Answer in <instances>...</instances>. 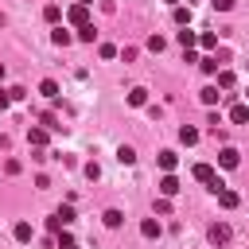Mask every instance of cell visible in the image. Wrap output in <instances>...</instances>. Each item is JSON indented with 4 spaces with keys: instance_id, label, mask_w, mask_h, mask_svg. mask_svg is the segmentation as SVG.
Instances as JSON below:
<instances>
[{
    "instance_id": "obj_1",
    "label": "cell",
    "mask_w": 249,
    "mask_h": 249,
    "mask_svg": "<svg viewBox=\"0 0 249 249\" xmlns=\"http://www.w3.org/2000/svg\"><path fill=\"white\" fill-rule=\"evenodd\" d=\"M191 175H195V179H198V183H206V187H210V191H214V195H218V191H222V187H226V183H222V179H218V171H214V167H210V163H195V171H191Z\"/></svg>"
},
{
    "instance_id": "obj_2",
    "label": "cell",
    "mask_w": 249,
    "mask_h": 249,
    "mask_svg": "<svg viewBox=\"0 0 249 249\" xmlns=\"http://www.w3.org/2000/svg\"><path fill=\"white\" fill-rule=\"evenodd\" d=\"M66 19H70V23L82 31V27H89V8H86V4H74V8L66 12Z\"/></svg>"
},
{
    "instance_id": "obj_3",
    "label": "cell",
    "mask_w": 249,
    "mask_h": 249,
    "mask_svg": "<svg viewBox=\"0 0 249 249\" xmlns=\"http://www.w3.org/2000/svg\"><path fill=\"white\" fill-rule=\"evenodd\" d=\"M47 140H51V128H43V124L27 128V144H31V148H39V152H43V148H47Z\"/></svg>"
},
{
    "instance_id": "obj_4",
    "label": "cell",
    "mask_w": 249,
    "mask_h": 249,
    "mask_svg": "<svg viewBox=\"0 0 249 249\" xmlns=\"http://www.w3.org/2000/svg\"><path fill=\"white\" fill-rule=\"evenodd\" d=\"M218 163H222V167H226V171H233V167H237V163H241V152H237V148H230V144H226V148H222V152H218Z\"/></svg>"
},
{
    "instance_id": "obj_5",
    "label": "cell",
    "mask_w": 249,
    "mask_h": 249,
    "mask_svg": "<svg viewBox=\"0 0 249 249\" xmlns=\"http://www.w3.org/2000/svg\"><path fill=\"white\" fill-rule=\"evenodd\" d=\"M230 237H233V230H230L226 222H214V226H210V241H214V245H230Z\"/></svg>"
},
{
    "instance_id": "obj_6",
    "label": "cell",
    "mask_w": 249,
    "mask_h": 249,
    "mask_svg": "<svg viewBox=\"0 0 249 249\" xmlns=\"http://www.w3.org/2000/svg\"><path fill=\"white\" fill-rule=\"evenodd\" d=\"M156 163H160V167H163V175H171V171H175V167H179V156H175V152H171V148H163V152H160V156H156Z\"/></svg>"
},
{
    "instance_id": "obj_7",
    "label": "cell",
    "mask_w": 249,
    "mask_h": 249,
    "mask_svg": "<svg viewBox=\"0 0 249 249\" xmlns=\"http://www.w3.org/2000/svg\"><path fill=\"white\" fill-rule=\"evenodd\" d=\"M179 191H183V187H179V179H175V171H171V175H163V179H160V195H163V198H175V195H179Z\"/></svg>"
},
{
    "instance_id": "obj_8",
    "label": "cell",
    "mask_w": 249,
    "mask_h": 249,
    "mask_svg": "<svg viewBox=\"0 0 249 249\" xmlns=\"http://www.w3.org/2000/svg\"><path fill=\"white\" fill-rule=\"evenodd\" d=\"M237 202H241V195H237V191H230V187H222V191H218V206H222V210H233Z\"/></svg>"
},
{
    "instance_id": "obj_9",
    "label": "cell",
    "mask_w": 249,
    "mask_h": 249,
    "mask_svg": "<svg viewBox=\"0 0 249 249\" xmlns=\"http://www.w3.org/2000/svg\"><path fill=\"white\" fill-rule=\"evenodd\" d=\"M39 93H43L47 101H58V93H62V89H58V82H54V78H43V82H39Z\"/></svg>"
},
{
    "instance_id": "obj_10",
    "label": "cell",
    "mask_w": 249,
    "mask_h": 249,
    "mask_svg": "<svg viewBox=\"0 0 249 249\" xmlns=\"http://www.w3.org/2000/svg\"><path fill=\"white\" fill-rule=\"evenodd\" d=\"M198 136H202V132H198L195 124H183V128H179V144H187V148H195V144H198Z\"/></svg>"
},
{
    "instance_id": "obj_11",
    "label": "cell",
    "mask_w": 249,
    "mask_h": 249,
    "mask_svg": "<svg viewBox=\"0 0 249 249\" xmlns=\"http://www.w3.org/2000/svg\"><path fill=\"white\" fill-rule=\"evenodd\" d=\"M51 43H54V47H70V43H74V35H70V31H66L62 23H58V27L51 31Z\"/></svg>"
},
{
    "instance_id": "obj_12",
    "label": "cell",
    "mask_w": 249,
    "mask_h": 249,
    "mask_svg": "<svg viewBox=\"0 0 249 249\" xmlns=\"http://www.w3.org/2000/svg\"><path fill=\"white\" fill-rule=\"evenodd\" d=\"M175 43H179V47H183V51H191V47H195V43H198V35H195V31H191V27H183V31H175Z\"/></svg>"
},
{
    "instance_id": "obj_13",
    "label": "cell",
    "mask_w": 249,
    "mask_h": 249,
    "mask_svg": "<svg viewBox=\"0 0 249 249\" xmlns=\"http://www.w3.org/2000/svg\"><path fill=\"white\" fill-rule=\"evenodd\" d=\"M230 121H233V124H245V121H249V101H237V105L230 109Z\"/></svg>"
},
{
    "instance_id": "obj_14",
    "label": "cell",
    "mask_w": 249,
    "mask_h": 249,
    "mask_svg": "<svg viewBox=\"0 0 249 249\" xmlns=\"http://www.w3.org/2000/svg\"><path fill=\"white\" fill-rule=\"evenodd\" d=\"M218 66H222V62H218V54H206V58H198V70H202V74H218Z\"/></svg>"
},
{
    "instance_id": "obj_15",
    "label": "cell",
    "mask_w": 249,
    "mask_h": 249,
    "mask_svg": "<svg viewBox=\"0 0 249 249\" xmlns=\"http://www.w3.org/2000/svg\"><path fill=\"white\" fill-rule=\"evenodd\" d=\"M237 86V74L233 70H218V89H233Z\"/></svg>"
},
{
    "instance_id": "obj_16",
    "label": "cell",
    "mask_w": 249,
    "mask_h": 249,
    "mask_svg": "<svg viewBox=\"0 0 249 249\" xmlns=\"http://www.w3.org/2000/svg\"><path fill=\"white\" fill-rule=\"evenodd\" d=\"M128 105H132V109L148 105V89H140V86H136V89H128Z\"/></svg>"
},
{
    "instance_id": "obj_17",
    "label": "cell",
    "mask_w": 249,
    "mask_h": 249,
    "mask_svg": "<svg viewBox=\"0 0 249 249\" xmlns=\"http://www.w3.org/2000/svg\"><path fill=\"white\" fill-rule=\"evenodd\" d=\"M198 97H202V105H218V97H222V93H218V86H202V89H198Z\"/></svg>"
},
{
    "instance_id": "obj_18",
    "label": "cell",
    "mask_w": 249,
    "mask_h": 249,
    "mask_svg": "<svg viewBox=\"0 0 249 249\" xmlns=\"http://www.w3.org/2000/svg\"><path fill=\"white\" fill-rule=\"evenodd\" d=\"M117 160H121L124 167H128V163H136V148H132V144H121V148H117Z\"/></svg>"
},
{
    "instance_id": "obj_19",
    "label": "cell",
    "mask_w": 249,
    "mask_h": 249,
    "mask_svg": "<svg viewBox=\"0 0 249 249\" xmlns=\"http://www.w3.org/2000/svg\"><path fill=\"white\" fill-rule=\"evenodd\" d=\"M140 233H144L148 241H152V237H160V222H156V218H144V222H140Z\"/></svg>"
},
{
    "instance_id": "obj_20",
    "label": "cell",
    "mask_w": 249,
    "mask_h": 249,
    "mask_svg": "<svg viewBox=\"0 0 249 249\" xmlns=\"http://www.w3.org/2000/svg\"><path fill=\"white\" fill-rule=\"evenodd\" d=\"M12 233H16V241H31V237H35L31 222H16V230H12Z\"/></svg>"
},
{
    "instance_id": "obj_21",
    "label": "cell",
    "mask_w": 249,
    "mask_h": 249,
    "mask_svg": "<svg viewBox=\"0 0 249 249\" xmlns=\"http://www.w3.org/2000/svg\"><path fill=\"white\" fill-rule=\"evenodd\" d=\"M171 19H175L179 27H187V23H191V8H183V4H179V8H171Z\"/></svg>"
},
{
    "instance_id": "obj_22",
    "label": "cell",
    "mask_w": 249,
    "mask_h": 249,
    "mask_svg": "<svg viewBox=\"0 0 249 249\" xmlns=\"http://www.w3.org/2000/svg\"><path fill=\"white\" fill-rule=\"evenodd\" d=\"M198 47H202V51H218V35H214V31H202V35H198Z\"/></svg>"
},
{
    "instance_id": "obj_23",
    "label": "cell",
    "mask_w": 249,
    "mask_h": 249,
    "mask_svg": "<svg viewBox=\"0 0 249 249\" xmlns=\"http://www.w3.org/2000/svg\"><path fill=\"white\" fill-rule=\"evenodd\" d=\"M101 222H105L109 230H117V226L124 222V214H121V210H105V214H101Z\"/></svg>"
},
{
    "instance_id": "obj_24",
    "label": "cell",
    "mask_w": 249,
    "mask_h": 249,
    "mask_svg": "<svg viewBox=\"0 0 249 249\" xmlns=\"http://www.w3.org/2000/svg\"><path fill=\"white\" fill-rule=\"evenodd\" d=\"M43 19H47V23H58V19H62V8H58V4H47V8H43Z\"/></svg>"
},
{
    "instance_id": "obj_25",
    "label": "cell",
    "mask_w": 249,
    "mask_h": 249,
    "mask_svg": "<svg viewBox=\"0 0 249 249\" xmlns=\"http://www.w3.org/2000/svg\"><path fill=\"white\" fill-rule=\"evenodd\" d=\"M163 47H167V39H163V35H148V51H152V54H160Z\"/></svg>"
},
{
    "instance_id": "obj_26",
    "label": "cell",
    "mask_w": 249,
    "mask_h": 249,
    "mask_svg": "<svg viewBox=\"0 0 249 249\" xmlns=\"http://www.w3.org/2000/svg\"><path fill=\"white\" fill-rule=\"evenodd\" d=\"M58 249H82V245H78V241H74L66 230H58Z\"/></svg>"
},
{
    "instance_id": "obj_27",
    "label": "cell",
    "mask_w": 249,
    "mask_h": 249,
    "mask_svg": "<svg viewBox=\"0 0 249 249\" xmlns=\"http://www.w3.org/2000/svg\"><path fill=\"white\" fill-rule=\"evenodd\" d=\"M97 54H101V58H117V54H121V51H117V47H113V43H101V47H97Z\"/></svg>"
},
{
    "instance_id": "obj_28",
    "label": "cell",
    "mask_w": 249,
    "mask_h": 249,
    "mask_svg": "<svg viewBox=\"0 0 249 249\" xmlns=\"http://www.w3.org/2000/svg\"><path fill=\"white\" fill-rule=\"evenodd\" d=\"M54 214H58V218H62V226H70V222H74V206H58V210H54Z\"/></svg>"
},
{
    "instance_id": "obj_29",
    "label": "cell",
    "mask_w": 249,
    "mask_h": 249,
    "mask_svg": "<svg viewBox=\"0 0 249 249\" xmlns=\"http://www.w3.org/2000/svg\"><path fill=\"white\" fill-rule=\"evenodd\" d=\"M78 39H82V43H93V39H97V31H93V23H89V27H82V31H78Z\"/></svg>"
},
{
    "instance_id": "obj_30",
    "label": "cell",
    "mask_w": 249,
    "mask_h": 249,
    "mask_svg": "<svg viewBox=\"0 0 249 249\" xmlns=\"http://www.w3.org/2000/svg\"><path fill=\"white\" fill-rule=\"evenodd\" d=\"M156 214H171V198L160 195V198H156Z\"/></svg>"
},
{
    "instance_id": "obj_31",
    "label": "cell",
    "mask_w": 249,
    "mask_h": 249,
    "mask_svg": "<svg viewBox=\"0 0 249 249\" xmlns=\"http://www.w3.org/2000/svg\"><path fill=\"white\" fill-rule=\"evenodd\" d=\"M47 230H51V233H58V230H66V226H62V218H58V214H51V218H47Z\"/></svg>"
},
{
    "instance_id": "obj_32",
    "label": "cell",
    "mask_w": 249,
    "mask_h": 249,
    "mask_svg": "<svg viewBox=\"0 0 249 249\" xmlns=\"http://www.w3.org/2000/svg\"><path fill=\"white\" fill-rule=\"evenodd\" d=\"M8 93H12V101H23V97H27V89H23V86H12Z\"/></svg>"
},
{
    "instance_id": "obj_33",
    "label": "cell",
    "mask_w": 249,
    "mask_h": 249,
    "mask_svg": "<svg viewBox=\"0 0 249 249\" xmlns=\"http://www.w3.org/2000/svg\"><path fill=\"white\" fill-rule=\"evenodd\" d=\"M97 175H101V167H97V163L89 160V163H86V179H97Z\"/></svg>"
},
{
    "instance_id": "obj_34",
    "label": "cell",
    "mask_w": 249,
    "mask_h": 249,
    "mask_svg": "<svg viewBox=\"0 0 249 249\" xmlns=\"http://www.w3.org/2000/svg\"><path fill=\"white\" fill-rule=\"evenodd\" d=\"M210 4H214L218 12H230V8H233V0H210Z\"/></svg>"
},
{
    "instance_id": "obj_35",
    "label": "cell",
    "mask_w": 249,
    "mask_h": 249,
    "mask_svg": "<svg viewBox=\"0 0 249 249\" xmlns=\"http://www.w3.org/2000/svg\"><path fill=\"white\" fill-rule=\"evenodd\" d=\"M8 105H12V93H8V89H0V113H4Z\"/></svg>"
},
{
    "instance_id": "obj_36",
    "label": "cell",
    "mask_w": 249,
    "mask_h": 249,
    "mask_svg": "<svg viewBox=\"0 0 249 249\" xmlns=\"http://www.w3.org/2000/svg\"><path fill=\"white\" fill-rule=\"evenodd\" d=\"M163 4H171V8H179V0H163Z\"/></svg>"
},
{
    "instance_id": "obj_37",
    "label": "cell",
    "mask_w": 249,
    "mask_h": 249,
    "mask_svg": "<svg viewBox=\"0 0 249 249\" xmlns=\"http://www.w3.org/2000/svg\"><path fill=\"white\" fill-rule=\"evenodd\" d=\"M78 4H86V8H89V4H93V0H78Z\"/></svg>"
},
{
    "instance_id": "obj_38",
    "label": "cell",
    "mask_w": 249,
    "mask_h": 249,
    "mask_svg": "<svg viewBox=\"0 0 249 249\" xmlns=\"http://www.w3.org/2000/svg\"><path fill=\"white\" fill-rule=\"evenodd\" d=\"M0 78H4V62H0Z\"/></svg>"
},
{
    "instance_id": "obj_39",
    "label": "cell",
    "mask_w": 249,
    "mask_h": 249,
    "mask_svg": "<svg viewBox=\"0 0 249 249\" xmlns=\"http://www.w3.org/2000/svg\"><path fill=\"white\" fill-rule=\"evenodd\" d=\"M245 97H249V89H245Z\"/></svg>"
}]
</instances>
